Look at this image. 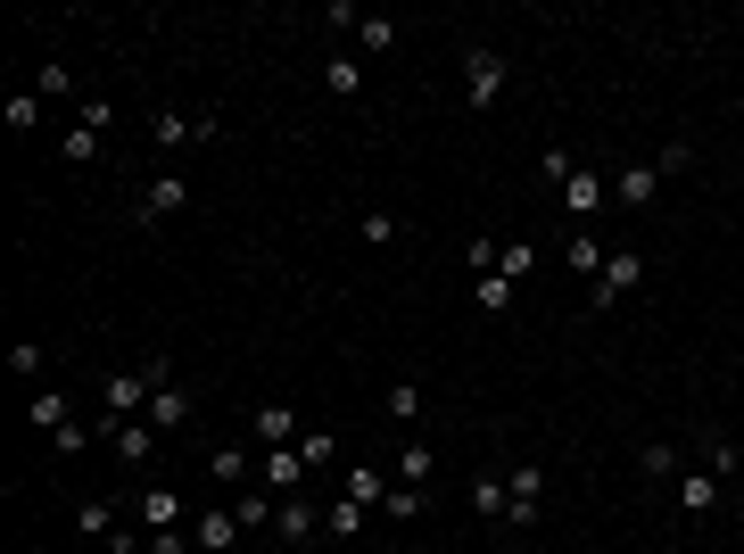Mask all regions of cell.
I'll list each match as a JSON object with an SVG mask.
<instances>
[{
    "mask_svg": "<svg viewBox=\"0 0 744 554\" xmlns=\"http://www.w3.org/2000/svg\"><path fill=\"white\" fill-rule=\"evenodd\" d=\"M637 281H646V257H637V249H613V257H604V274L588 281V307H613V298H629Z\"/></svg>",
    "mask_w": 744,
    "mask_h": 554,
    "instance_id": "6da1fadb",
    "label": "cell"
},
{
    "mask_svg": "<svg viewBox=\"0 0 744 554\" xmlns=\"http://www.w3.org/2000/svg\"><path fill=\"white\" fill-rule=\"evenodd\" d=\"M538 497H546V472L538 463H513V472H504V521L530 530V521H538Z\"/></svg>",
    "mask_w": 744,
    "mask_h": 554,
    "instance_id": "7a4b0ae2",
    "label": "cell"
},
{
    "mask_svg": "<svg viewBox=\"0 0 744 554\" xmlns=\"http://www.w3.org/2000/svg\"><path fill=\"white\" fill-rule=\"evenodd\" d=\"M464 100L472 108H497L504 100V50H472L464 58Z\"/></svg>",
    "mask_w": 744,
    "mask_h": 554,
    "instance_id": "3957f363",
    "label": "cell"
},
{
    "mask_svg": "<svg viewBox=\"0 0 744 554\" xmlns=\"http://www.w3.org/2000/svg\"><path fill=\"white\" fill-rule=\"evenodd\" d=\"M257 488H281V497H290V488H306V455H298V447H265Z\"/></svg>",
    "mask_w": 744,
    "mask_h": 554,
    "instance_id": "277c9868",
    "label": "cell"
},
{
    "mask_svg": "<svg viewBox=\"0 0 744 554\" xmlns=\"http://www.w3.org/2000/svg\"><path fill=\"white\" fill-rule=\"evenodd\" d=\"M183 207H190V183H183V174H158V183L141 191V223H166V216H183Z\"/></svg>",
    "mask_w": 744,
    "mask_h": 554,
    "instance_id": "5b68a950",
    "label": "cell"
},
{
    "mask_svg": "<svg viewBox=\"0 0 744 554\" xmlns=\"http://www.w3.org/2000/svg\"><path fill=\"white\" fill-rule=\"evenodd\" d=\"M613 199H620V207H637V216L662 199V174H653V158H646V166H620V174H613Z\"/></svg>",
    "mask_w": 744,
    "mask_h": 554,
    "instance_id": "8992f818",
    "label": "cell"
},
{
    "mask_svg": "<svg viewBox=\"0 0 744 554\" xmlns=\"http://www.w3.org/2000/svg\"><path fill=\"white\" fill-rule=\"evenodd\" d=\"M595 207H604V174H595V166H571V183H562V216L588 223Z\"/></svg>",
    "mask_w": 744,
    "mask_h": 554,
    "instance_id": "52a82bcc",
    "label": "cell"
},
{
    "mask_svg": "<svg viewBox=\"0 0 744 554\" xmlns=\"http://www.w3.org/2000/svg\"><path fill=\"white\" fill-rule=\"evenodd\" d=\"M248 439L257 447H298V414L290 406H257L248 414Z\"/></svg>",
    "mask_w": 744,
    "mask_h": 554,
    "instance_id": "ba28073f",
    "label": "cell"
},
{
    "mask_svg": "<svg viewBox=\"0 0 744 554\" xmlns=\"http://www.w3.org/2000/svg\"><path fill=\"white\" fill-rule=\"evenodd\" d=\"M190 538H199V554H232V538H241V513H216V505H207V513L190 521Z\"/></svg>",
    "mask_w": 744,
    "mask_h": 554,
    "instance_id": "9c48e42d",
    "label": "cell"
},
{
    "mask_svg": "<svg viewBox=\"0 0 744 554\" xmlns=\"http://www.w3.org/2000/svg\"><path fill=\"white\" fill-rule=\"evenodd\" d=\"M274 530H281V538H290V546H306V538H315V530H323V513H315V505H306V497H281V513H274Z\"/></svg>",
    "mask_w": 744,
    "mask_h": 554,
    "instance_id": "30bf717a",
    "label": "cell"
},
{
    "mask_svg": "<svg viewBox=\"0 0 744 554\" xmlns=\"http://www.w3.org/2000/svg\"><path fill=\"white\" fill-rule=\"evenodd\" d=\"M190 423V389H158V397H149V430H183Z\"/></svg>",
    "mask_w": 744,
    "mask_h": 554,
    "instance_id": "8fae6325",
    "label": "cell"
},
{
    "mask_svg": "<svg viewBox=\"0 0 744 554\" xmlns=\"http://www.w3.org/2000/svg\"><path fill=\"white\" fill-rule=\"evenodd\" d=\"M141 530H183V497L174 488H141Z\"/></svg>",
    "mask_w": 744,
    "mask_h": 554,
    "instance_id": "7c38bea8",
    "label": "cell"
},
{
    "mask_svg": "<svg viewBox=\"0 0 744 554\" xmlns=\"http://www.w3.org/2000/svg\"><path fill=\"white\" fill-rule=\"evenodd\" d=\"M74 530H83V538H100V546H116V530H125V521H116V505L83 497V505H74Z\"/></svg>",
    "mask_w": 744,
    "mask_h": 554,
    "instance_id": "4fadbf2b",
    "label": "cell"
},
{
    "mask_svg": "<svg viewBox=\"0 0 744 554\" xmlns=\"http://www.w3.org/2000/svg\"><path fill=\"white\" fill-rule=\"evenodd\" d=\"M562 265H571L579 281H595V274H604V241H595L588 223H579V232H571V249H562Z\"/></svg>",
    "mask_w": 744,
    "mask_h": 554,
    "instance_id": "5bb4252c",
    "label": "cell"
},
{
    "mask_svg": "<svg viewBox=\"0 0 744 554\" xmlns=\"http://www.w3.org/2000/svg\"><path fill=\"white\" fill-rule=\"evenodd\" d=\"M430 472H439V455H430L422 439H406V455H397V488H430Z\"/></svg>",
    "mask_w": 744,
    "mask_h": 554,
    "instance_id": "9a60e30c",
    "label": "cell"
},
{
    "mask_svg": "<svg viewBox=\"0 0 744 554\" xmlns=\"http://www.w3.org/2000/svg\"><path fill=\"white\" fill-rule=\"evenodd\" d=\"M720 488H728V481H711V472H687V481H678V513H711V505H720Z\"/></svg>",
    "mask_w": 744,
    "mask_h": 554,
    "instance_id": "2e32d148",
    "label": "cell"
},
{
    "mask_svg": "<svg viewBox=\"0 0 744 554\" xmlns=\"http://www.w3.org/2000/svg\"><path fill=\"white\" fill-rule=\"evenodd\" d=\"M323 83H332L339 100H356V92H364V67H356L348 50H332V58H323Z\"/></svg>",
    "mask_w": 744,
    "mask_h": 554,
    "instance_id": "e0dca14e",
    "label": "cell"
},
{
    "mask_svg": "<svg viewBox=\"0 0 744 554\" xmlns=\"http://www.w3.org/2000/svg\"><path fill=\"white\" fill-rule=\"evenodd\" d=\"M108 439H116V455H125V463H149V447H158V430H149V423H116Z\"/></svg>",
    "mask_w": 744,
    "mask_h": 554,
    "instance_id": "ac0fdd59",
    "label": "cell"
},
{
    "mask_svg": "<svg viewBox=\"0 0 744 554\" xmlns=\"http://www.w3.org/2000/svg\"><path fill=\"white\" fill-rule=\"evenodd\" d=\"M216 481H223V488H248V481H257L248 447H216Z\"/></svg>",
    "mask_w": 744,
    "mask_h": 554,
    "instance_id": "d6986e66",
    "label": "cell"
},
{
    "mask_svg": "<svg viewBox=\"0 0 744 554\" xmlns=\"http://www.w3.org/2000/svg\"><path fill=\"white\" fill-rule=\"evenodd\" d=\"M472 513H480V521H504V481H497V472L472 481Z\"/></svg>",
    "mask_w": 744,
    "mask_h": 554,
    "instance_id": "ffe728a7",
    "label": "cell"
},
{
    "mask_svg": "<svg viewBox=\"0 0 744 554\" xmlns=\"http://www.w3.org/2000/svg\"><path fill=\"white\" fill-rule=\"evenodd\" d=\"M348 497H356V505H390V481H381L372 463H356V472H348Z\"/></svg>",
    "mask_w": 744,
    "mask_h": 554,
    "instance_id": "44dd1931",
    "label": "cell"
},
{
    "mask_svg": "<svg viewBox=\"0 0 744 554\" xmlns=\"http://www.w3.org/2000/svg\"><path fill=\"white\" fill-rule=\"evenodd\" d=\"M356 50H372V58L397 50V18H364V25H356Z\"/></svg>",
    "mask_w": 744,
    "mask_h": 554,
    "instance_id": "7402d4cb",
    "label": "cell"
},
{
    "mask_svg": "<svg viewBox=\"0 0 744 554\" xmlns=\"http://www.w3.org/2000/svg\"><path fill=\"white\" fill-rule=\"evenodd\" d=\"M34 116H42L34 92H9V100H0V125H9V132H34Z\"/></svg>",
    "mask_w": 744,
    "mask_h": 554,
    "instance_id": "603a6c76",
    "label": "cell"
},
{
    "mask_svg": "<svg viewBox=\"0 0 744 554\" xmlns=\"http://www.w3.org/2000/svg\"><path fill=\"white\" fill-rule=\"evenodd\" d=\"M232 513H241V530H265V521H274L281 505L265 497V488H241V505H232Z\"/></svg>",
    "mask_w": 744,
    "mask_h": 554,
    "instance_id": "cb8c5ba5",
    "label": "cell"
},
{
    "mask_svg": "<svg viewBox=\"0 0 744 554\" xmlns=\"http://www.w3.org/2000/svg\"><path fill=\"white\" fill-rule=\"evenodd\" d=\"M323 521H332V530H339V538H364V521H372V505H356V497H339V505H332V513H323Z\"/></svg>",
    "mask_w": 744,
    "mask_h": 554,
    "instance_id": "d4e9b609",
    "label": "cell"
},
{
    "mask_svg": "<svg viewBox=\"0 0 744 554\" xmlns=\"http://www.w3.org/2000/svg\"><path fill=\"white\" fill-rule=\"evenodd\" d=\"M34 423L42 430H67V389H34Z\"/></svg>",
    "mask_w": 744,
    "mask_h": 554,
    "instance_id": "484cf974",
    "label": "cell"
},
{
    "mask_svg": "<svg viewBox=\"0 0 744 554\" xmlns=\"http://www.w3.org/2000/svg\"><path fill=\"white\" fill-rule=\"evenodd\" d=\"M637 472H646V481H670V472H678V455H670L662 439H646V447H637Z\"/></svg>",
    "mask_w": 744,
    "mask_h": 554,
    "instance_id": "4316f807",
    "label": "cell"
},
{
    "mask_svg": "<svg viewBox=\"0 0 744 554\" xmlns=\"http://www.w3.org/2000/svg\"><path fill=\"white\" fill-rule=\"evenodd\" d=\"M464 265H472V281H480V274H497V265H504V241H488V232H480V241L464 249Z\"/></svg>",
    "mask_w": 744,
    "mask_h": 554,
    "instance_id": "83f0119b",
    "label": "cell"
},
{
    "mask_svg": "<svg viewBox=\"0 0 744 554\" xmlns=\"http://www.w3.org/2000/svg\"><path fill=\"white\" fill-rule=\"evenodd\" d=\"M687 166H695L687 141H662V149H653V174H662V183H670V174H687Z\"/></svg>",
    "mask_w": 744,
    "mask_h": 554,
    "instance_id": "f1b7e54d",
    "label": "cell"
},
{
    "mask_svg": "<svg viewBox=\"0 0 744 554\" xmlns=\"http://www.w3.org/2000/svg\"><path fill=\"white\" fill-rule=\"evenodd\" d=\"M381 406H390L397 423H414V414H422V389H414V381H390V397H381Z\"/></svg>",
    "mask_w": 744,
    "mask_h": 554,
    "instance_id": "f546056e",
    "label": "cell"
},
{
    "mask_svg": "<svg viewBox=\"0 0 744 554\" xmlns=\"http://www.w3.org/2000/svg\"><path fill=\"white\" fill-rule=\"evenodd\" d=\"M422 505H430V488H390V505H381V513H390V521H414Z\"/></svg>",
    "mask_w": 744,
    "mask_h": 554,
    "instance_id": "4dcf8cb0",
    "label": "cell"
},
{
    "mask_svg": "<svg viewBox=\"0 0 744 554\" xmlns=\"http://www.w3.org/2000/svg\"><path fill=\"white\" fill-rule=\"evenodd\" d=\"M513 290H521V281H504V274H480V307H488V314H504V307H513Z\"/></svg>",
    "mask_w": 744,
    "mask_h": 554,
    "instance_id": "1f68e13d",
    "label": "cell"
},
{
    "mask_svg": "<svg viewBox=\"0 0 744 554\" xmlns=\"http://www.w3.org/2000/svg\"><path fill=\"white\" fill-rule=\"evenodd\" d=\"M298 455H306V472H323L332 463V430H298Z\"/></svg>",
    "mask_w": 744,
    "mask_h": 554,
    "instance_id": "d6a6232c",
    "label": "cell"
},
{
    "mask_svg": "<svg viewBox=\"0 0 744 554\" xmlns=\"http://www.w3.org/2000/svg\"><path fill=\"white\" fill-rule=\"evenodd\" d=\"M530 265H538V249H530V241H504V265H497L504 281H521V274H530Z\"/></svg>",
    "mask_w": 744,
    "mask_h": 554,
    "instance_id": "836d02e7",
    "label": "cell"
},
{
    "mask_svg": "<svg viewBox=\"0 0 744 554\" xmlns=\"http://www.w3.org/2000/svg\"><path fill=\"white\" fill-rule=\"evenodd\" d=\"M736 463H744V447H736V439H711V463H704L711 481H728V472H736Z\"/></svg>",
    "mask_w": 744,
    "mask_h": 554,
    "instance_id": "e575fe53",
    "label": "cell"
},
{
    "mask_svg": "<svg viewBox=\"0 0 744 554\" xmlns=\"http://www.w3.org/2000/svg\"><path fill=\"white\" fill-rule=\"evenodd\" d=\"M356 232H364V241H372V249H390V241H397V216H381V207H372V216H364V223H356Z\"/></svg>",
    "mask_w": 744,
    "mask_h": 554,
    "instance_id": "d590c367",
    "label": "cell"
},
{
    "mask_svg": "<svg viewBox=\"0 0 744 554\" xmlns=\"http://www.w3.org/2000/svg\"><path fill=\"white\" fill-rule=\"evenodd\" d=\"M9 372H18V381H34V372H42V348H34V339H18V348H9Z\"/></svg>",
    "mask_w": 744,
    "mask_h": 554,
    "instance_id": "8d00e7d4",
    "label": "cell"
},
{
    "mask_svg": "<svg viewBox=\"0 0 744 554\" xmlns=\"http://www.w3.org/2000/svg\"><path fill=\"white\" fill-rule=\"evenodd\" d=\"M190 546H199L190 530H149V554H190Z\"/></svg>",
    "mask_w": 744,
    "mask_h": 554,
    "instance_id": "74e56055",
    "label": "cell"
},
{
    "mask_svg": "<svg viewBox=\"0 0 744 554\" xmlns=\"http://www.w3.org/2000/svg\"><path fill=\"white\" fill-rule=\"evenodd\" d=\"M83 125L108 132V125H116V100H100V92H92V100H83Z\"/></svg>",
    "mask_w": 744,
    "mask_h": 554,
    "instance_id": "f35d334b",
    "label": "cell"
},
{
    "mask_svg": "<svg viewBox=\"0 0 744 554\" xmlns=\"http://www.w3.org/2000/svg\"><path fill=\"white\" fill-rule=\"evenodd\" d=\"M34 554H50V546H34Z\"/></svg>",
    "mask_w": 744,
    "mask_h": 554,
    "instance_id": "ab89813d",
    "label": "cell"
}]
</instances>
